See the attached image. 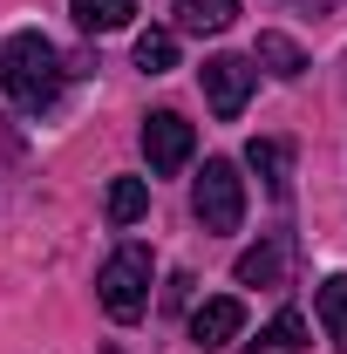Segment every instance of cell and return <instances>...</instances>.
I'll return each instance as SVG.
<instances>
[{
	"label": "cell",
	"instance_id": "3957f363",
	"mask_svg": "<svg viewBox=\"0 0 347 354\" xmlns=\"http://www.w3.org/2000/svg\"><path fill=\"white\" fill-rule=\"evenodd\" d=\"M191 205H198L205 232H238V225H245V177H238V164L205 157V171L191 184Z\"/></svg>",
	"mask_w": 347,
	"mask_h": 354
},
{
	"label": "cell",
	"instance_id": "277c9868",
	"mask_svg": "<svg viewBox=\"0 0 347 354\" xmlns=\"http://www.w3.org/2000/svg\"><path fill=\"white\" fill-rule=\"evenodd\" d=\"M191 150H198V130H191L177 109L143 116V157H150V171H157V177H177L184 164H191Z\"/></svg>",
	"mask_w": 347,
	"mask_h": 354
},
{
	"label": "cell",
	"instance_id": "2e32d148",
	"mask_svg": "<svg viewBox=\"0 0 347 354\" xmlns=\"http://www.w3.org/2000/svg\"><path fill=\"white\" fill-rule=\"evenodd\" d=\"M102 354H116V348H102Z\"/></svg>",
	"mask_w": 347,
	"mask_h": 354
},
{
	"label": "cell",
	"instance_id": "8fae6325",
	"mask_svg": "<svg viewBox=\"0 0 347 354\" xmlns=\"http://www.w3.org/2000/svg\"><path fill=\"white\" fill-rule=\"evenodd\" d=\"M286 272V239H265L252 252H238V286H272Z\"/></svg>",
	"mask_w": 347,
	"mask_h": 354
},
{
	"label": "cell",
	"instance_id": "7c38bea8",
	"mask_svg": "<svg viewBox=\"0 0 347 354\" xmlns=\"http://www.w3.org/2000/svg\"><path fill=\"white\" fill-rule=\"evenodd\" d=\"M245 164H252V171H259L265 184H272V191H286V171H293V150H286V143H272V136H252V143H245Z\"/></svg>",
	"mask_w": 347,
	"mask_h": 354
},
{
	"label": "cell",
	"instance_id": "6da1fadb",
	"mask_svg": "<svg viewBox=\"0 0 347 354\" xmlns=\"http://www.w3.org/2000/svg\"><path fill=\"white\" fill-rule=\"evenodd\" d=\"M0 88H7L14 109H48L55 88H62V55H55V41L35 35V28L7 35V48H0Z\"/></svg>",
	"mask_w": 347,
	"mask_h": 354
},
{
	"label": "cell",
	"instance_id": "7a4b0ae2",
	"mask_svg": "<svg viewBox=\"0 0 347 354\" xmlns=\"http://www.w3.org/2000/svg\"><path fill=\"white\" fill-rule=\"evenodd\" d=\"M150 272H157L150 245H116V252L102 259V272H95L102 313H109V320H143V313H150Z\"/></svg>",
	"mask_w": 347,
	"mask_h": 354
},
{
	"label": "cell",
	"instance_id": "ba28073f",
	"mask_svg": "<svg viewBox=\"0 0 347 354\" xmlns=\"http://www.w3.org/2000/svg\"><path fill=\"white\" fill-rule=\"evenodd\" d=\"M68 14L82 35H123L136 21V0H68Z\"/></svg>",
	"mask_w": 347,
	"mask_h": 354
},
{
	"label": "cell",
	"instance_id": "5bb4252c",
	"mask_svg": "<svg viewBox=\"0 0 347 354\" xmlns=\"http://www.w3.org/2000/svg\"><path fill=\"white\" fill-rule=\"evenodd\" d=\"M143 212H150V184L143 177H116L109 184V225H136Z\"/></svg>",
	"mask_w": 347,
	"mask_h": 354
},
{
	"label": "cell",
	"instance_id": "5b68a950",
	"mask_svg": "<svg viewBox=\"0 0 347 354\" xmlns=\"http://www.w3.org/2000/svg\"><path fill=\"white\" fill-rule=\"evenodd\" d=\"M252 82H259V68H252L245 55H212V62H205V102H212L218 123H232V116L252 102Z\"/></svg>",
	"mask_w": 347,
	"mask_h": 354
},
{
	"label": "cell",
	"instance_id": "8992f818",
	"mask_svg": "<svg viewBox=\"0 0 347 354\" xmlns=\"http://www.w3.org/2000/svg\"><path fill=\"white\" fill-rule=\"evenodd\" d=\"M238 334H245V300L218 293V300H198L191 307V341L198 348H232Z\"/></svg>",
	"mask_w": 347,
	"mask_h": 354
},
{
	"label": "cell",
	"instance_id": "30bf717a",
	"mask_svg": "<svg viewBox=\"0 0 347 354\" xmlns=\"http://www.w3.org/2000/svg\"><path fill=\"white\" fill-rule=\"evenodd\" d=\"M252 62H259L265 75H279V82H300V75H306V55H300V41H293V35H259Z\"/></svg>",
	"mask_w": 347,
	"mask_h": 354
},
{
	"label": "cell",
	"instance_id": "52a82bcc",
	"mask_svg": "<svg viewBox=\"0 0 347 354\" xmlns=\"http://www.w3.org/2000/svg\"><path fill=\"white\" fill-rule=\"evenodd\" d=\"M313 313H320V327H327V341L347 354V272H327L320 286H313Z\"/></svg>",
	"mask_w": 347,
	"mask_h": 354
},
{
	"label": "cell",
	"instance_id": "9c48e42d",
	"mask_svg": "<svg viewBox=\"0 0 347 354\" xmlns=\"http://www.w3.org/2000/svg\"><path fill=\"white\" fill-rule=\"evenodd\" d=\"M171 14H177L184 35H225V28L238 21V0H177Z\"/></svg>",
	"mask_w": 347,
	"mask_h": 354
},
{
	"label": "cell",
	"instance_id": "4fadbf2b",
	"mask_svg": "<svg viewBox=\"0 0 347 354\" xmlns=\"http://www.w3.org/2000/svg\"><path fill=\"white\" fill-rule=\"evenodd\" d=\"M136 68H143V75H171V68H177V35H171V28L136 35Z\"/></svg>",
	"mask_w": 347,
	"mask_h": 354
},
{
	"label": "cell",
	"instance_id": "9a60e30c",
	"mask_svg": "<svg viewBox=\"0 0 347 354\" xmlns=\"http://www.w3.org/2000/svg\"><path fill=\"white\" fill-rule=\"evenodd\" d=\"M259 348H279V354L306 348V313H300V307L272 313V320H265V327H259Z\"/></svg>",
	"mask_w": 347,
	"mask_h": 354
}]
</instances>
